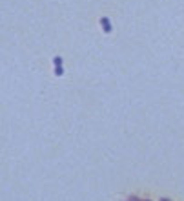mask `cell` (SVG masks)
Instances as JSON below:
<instances>
[{
    "instance_id": "obj_1",
    "label": "cell",
    "mask_w": 184,
    "mask_h": 201,
    "mask_svg": "<svg viewBox=\"0 0 184 201\" xmlns=\"http://www.w3.org/2000/svg\"><path fill=\"white\" fill-rule=\"evenodd\" d=\"M100 22H102V26H104V31H106V33H109V31H111V24L108 22V19H102Z\"/></svg>"
},
{
    "instance_id": "obj_2",
    "label": "cell",
    "mask_w": 184,
    "mask_h": 201,
    "mask_svg": "<svg viewBox=\"0 0 184 201\" xmlns=\"http://www.w3.org/2000/svg\"><path fill=\"white\" fill-rule=\"evenodd\" d=\"M55 73H57V75H62V68H60V66H57V69H55Z\"/></svg>"
},
{
    "instance_id": "obj_3",
    "label": "cell",
    "mask_w": 184,
    "mask_h": 201,
    "mask_svg": "<svg viewBox=\"0 0 184 201\" xmlns=\"http://www.w3.org/2000/svg\"><path fill=\"white\" fill-rule=\"evenodd\" d=\"M60 62H62V59H60V57H57V59H55V64H57V66H60Z\"/></svg>"
},
{
    "instance_id": "obj_4",
    "label": "cell",
    "mask_w": 184,
    "mask_h": 201,
    "mask_svg": "<svg viewBox=\"0 0 184 201\" xmlns=\"http://www.w3.org/2000/svg\"><path fill=\"white\" fill-rule=\"evenodd\" d=\"M160 201H170V199H160Z\"/></svg>"
}]
</instances>
